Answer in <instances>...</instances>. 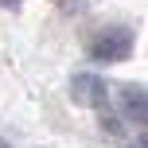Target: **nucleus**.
Listing matches in <instances>:
<instances>
[{
	"mask_svg": "<svg viewBox=\"0 0 148 148\" xmlns=\"http://www.w3.org/2000/svg\"><path fill=\"white\" fill-rule=\"evenodd\" d=\"M133 27H125V23H113V27H101L94 35V43H90V55H94L97 62H121L133 55Z\"/></svg>",
	"mask_w": 148,
	"mask_h": 148,
	"instance_id": "f257e3e1",
	"label": "nucleus"
},
{
	"mask_svg": "<svg viewBox=\"0 0 148 148\" xmlns=\"http://www.w3.org/2000/svg\"><path fill=\"white\" fill-rule=\"evenodd\" d=\"M113 97H117V113H125L133 125H144L148 121V90L140 82H121L113 90Z\"/></svg>",
	"mask_w": 148,
	"mask_h": 148,
	"instance_id": "f03ea898",
	"label": "nucleus"
},
{
	"mask_svg": "<svg viewBox=\"0 0 148 148\" xmlns=\"http://www.w3.org/2000/svg\"><path fill=\"white\" fill-rule=\"evenodd\" d=\"M70 97L78 105H90V109H105L109 105V86L97 74H74L70 78Z\"/></svg>",
	"mask_w": 148,
	"mask_h": 148,
	"instance_id": "7ed1b4c3",
	"label": "nucleus"
},
{
	"mask_svg": "<svg viewBox=\"0 0 148 148\" xmlns=\"http://www.w3.org/2000/svg\"><path fill=\"white\" fill-rule=\"evenodd\" d=\"M97 113H101V129H105V136H121V117H113L109 105H105V109H97Z\"/></svg>",
	"mask_w": 148,
	"mask_h": 148,
	"instance_id": "20e7f679",
	"label": "nucleus"
},
{
	"mask_svg": "<svg viewBox=\"0 0 148 148\" xmlns=\"http://www.w3.org/2000/svg\"><path fill=\"white\" fill-rule=\"evenodd\" d=\"M51 4H59L62 12H78V8H82V0H51Z\"/></svg>",
	"mask_w": 148,
	"mask_h": 148,
	"instance_id": "39448f33",
	"label": "nucleus"
},
{
	"mask_svg": "<svg viewBox=\"0 0 148 148\" xmlns=\"http://www.w3.org/2000/svg\"><path fill=\"white\" fill-rule=\"evenodd\" d=\"M23 0H0V8H20Z\"/></svg>",
	"mask_w": 148,
	"mask_h": 148,
	"instance_id": "423d86ee",
	"label": "nucleus"
},
{
	"mask_svg": "<svg viewBox=\"0 0 148 148\" xmlns=\"http://www.w3.org/2000/svg\"><path fill=\"white\" fill-rule=\"evenodd\" d=\"M129 148H148V140H144V136H136V140L129 144Z\"/></svg>",
	"mask_w": 148,
	"mask_h": 148,
	"instance_id": "0eeeda50",
	"label": "nucleus"
},
{
	"mask_svg": "<svg viewBox=\"0 0 148 148\" xmlns=\"http://www.w3.org/2000/svg\"><path fill=\"white\" fill-rule=\"evenodd\" d=\"M0 148H8V144H4V140H0Z\"/></svg>",
	"mask_w": 148,
	"mask_h": 148,
	"instance_id": "6e6552de",
	"label": "nucleus"
}]
</instances>
